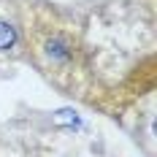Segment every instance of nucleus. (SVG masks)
<instances>
[{
	"label": "nucleus",
	"mask_w": 157,
	"mask_h": 157,
	"mask_svg": "<svg viewBox=\"0 0 157 157\" xmlns=\"http://www.w3.org/2000/svg\"><path fill=\"white\" fill-rule=\"evenodd\" d=\"M35 54L44 60L49 71L65 73L78 60V41L65 30H44L35 41Z\"/></svg>",
	"instance_id": "nucleus-1"
},
{
	"label": "nucleus",
	"mask_w": 157,
	"mask_h": 157,
	"mask_svg": "<svg viewBox=\"0 0 157 157\" xmlns=\"http://www.w3.org/2000/svg\"><path fill=\"white\" fill-rule=\"evenodd\" d=\"M16 38H19V33L11 22H0V52H8V49L16 44Z\"/></svg>",
	"instance_id": "nucleus-2"
}]
</instances>
